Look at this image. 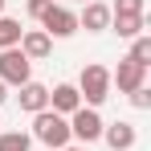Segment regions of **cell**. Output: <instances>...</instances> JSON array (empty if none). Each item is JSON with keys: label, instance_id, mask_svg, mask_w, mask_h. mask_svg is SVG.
<instances>
[{"label": "cell", "instance_id": "1", "mask_svg": "<svg viewBox=\"0 0 151 151\" xmlns=\"http://www.w3.org/2000/svg\"><path fill=\"white\" fill-rule=\"evenodd\" d=\"M29 139H33V143H45L49 151L70 147V119H61V114H53V110H41V114H33Z\"/></svg>", "mask_w": 151, "mask_h": 151}, {"label": "cell", "instance_id": "2", "mask_svg": "<svg viewBox=\"0 0 151 151\" xmlns=\"http://www.w3.org/2000/svg\"><path fill=\"white\" fill-rule=\"evenodd\" d=\"M78 94H82V106H90V110H98L102 102L110 98V70L98 65V61H90L82 78H78Z\"/></svg>", "mask_w": 151, "mask_h": 151}, {"label": "cell", "instance_id": "3", "mask_svg": "<svg viewBox=\"0 0 151 151\" xmlns=\"http://www.w3.org/2000/svg\"><path fill=\"white\" fill-rule=\"evenodd\" d=\"M0 82L4 86H25L33 82V61L21 49H0Z\"/></svg>", "mask_w": 151, "mask_h": 151}, {"label": "cell", "instance_id": "4", "mask_svg": "<svg viewBox=\"0 0 151 151\" xmlns=\"http://www.w3.org/2000/svg\"><path fill=\"white\" fill-rule=\"evenodd\" d=\"M102 114L98 110H90V106H78L74 114H70V139H78V143H98L102 139Z\"/></svg>", "mask_w": 151, "mask_h": 151}, {"label": "cell", "instance_id": "5", "mask_svg": "<svg viewBox=\"0 0 151 151\" xmlns=\"http://www.w3.org/2000/svg\"><path fill=\"white\" fill-rule=\"evenodd\" d=\"M41 33H49V37H74L78 33V12L61 8V4H49L41 12Z\"/></svg>", "mask_w": 151, "mask_h": 151}, {"label": "cell", "instance_id": "6", "mask_svg": "<svg viewBox=\"0 0 151 151\" xmlns=\"http://www.w3.org/2000/svg\"><path fill=\"white\" fill-rule=\"evenodd\" d=\"M110 86H119V94H131V90L147 86V70H143L139 61H131V57H123V61H119V70L110 74Z\"/></svg>", "mask_w": 151, "mask_h": 151}, {"label": "cell", "instance_id": "7", "mask_svg": "<svg viewBox=\"0 0 151 151\" xmlns=\"http://www.w3.org/2000/svg\"><path fill=\"white\" fill-rule=\"evenodd\" d=\"M78 106H82V94H78L74 82H61V86H53V90H49V110H53V114L70 119Z\"/></svg>", "mask_w": 151, "mask_h": 151}, {"label": "cell", "instance_id": "8", "mask_svg": "<svg viewBox=\"0 0 151 151\" xmlns=\"http://www.w3.org/2000/svg\"><path fill=\"white\" fill-rule=\"evenodd\" d=\"M102 139H106V147H110V151H131L135 143H139V131H135V123L119 119V123L102 127Z\"/></svg>", "mask_w": 151, "mask_h": 151}, {"label": "cell", "instance_id": "9", "mask_svg": "<svg viewBox=\"0 0 151 151\" xmlns=\"http://www.w3.org/2000/svg\"><path fill=\"white\" fill-rule=\"evenodd\" d=\"M17 49L25 53L29 61H41V57H49V53H53V37H49V33H41V29H25Z\"/></svg>", "mask_w": 151, "mask_h": 151}, {"label": "cell", "instance_id": "10", "mask_svg": "<svg viewBox=\"0 0 151 151\" xmlns=\"http://www.w3.org/2000/svg\"><path fill=\"white\" fill-rule=\"evenodd\" d=\"M78 29H86V33H106V29H110V4L86 0L82 17H78Z\"/></svg>", "mask_w": 151, "mask_h": 151}, {"label": "cell", "instance_id": "11", "mask_svg": "<svg viewBox=\"0 0 151 151\" xmlns=\"http://www.w3.org/2000/svg\"><path fill=\"white\" fill-rule=\"evenodd\" d=\"M17 90H21V94H17L21 110H29V114L49 110V86H41V82H25V86H17Z\"/></svg>", "mask_w": 151, "mask_h": 151}, {"label": "cell", "instance_id": "12", "mask_svg": "<svg viewBox=\"0 0 151 151\" xmlns=\"http://www.w3.org/2000/svg\"><path fill=\"white\" fill-rule=\"evenodd\" d=\"M143 25H147V17H123V12H110V29H114L123 41L143 37Z\"/></svg>", "mask_w": 151, "mask_h": 151}, {"label": "cell", "instance_id": "13", "mask_svg": "<svg viewBox=\"0 0 151 151\" xmlns=\"http://www.w3.org/2000/svg\"><path fill=\"white\" fill-rule=\"evenodd\" d=\"M21 21H12V17H0V49H17L21 45Z\"/></svg>", "mask_w": 151, "mask_h": 151}, {"label": "cell", "instance_id": "14", "mask_svg": "<svg viewBox=\"0 0 151 151\" xmlns=\"http://www.w3.org/2000/svg\"><path fill=\"white\" fill-rule=\"evenodd\" d=\"M29 147H33V139L25 131H4L0 135V151H29Z\"/></svg>", "mask_w": 151, "mask_h": 151}, {"label": "cell", "instance_id": "15", "mask_svg": "<svg viewBox=\"0 0 151 151\" xmlns=\"http://www.w3.org/2000/svg\"><path fill=\"white\" fill-rule=\"evenodd\" d=\"M127 57H131V61H139L143 70H147V65H151V37H147V33L131 41V53H127Z\"/></svg>", "mask_w": 151, "mask_h": 151}, {"label": "cell", "instance_id": "16", "mask_svg": "<svg viewBox=\"0 0 151 151\" xmlns=\"http://www.w3.org/2000/svg\"><path fill=\"white\" fill-rule=\"evenodd\" d=\"M110 12H123V17H143V0H114Z\"/></svg>", "mask_w": 151, "mask_h": 151}, {"label": "cell", "instance_id": "17", "mask_svg": "<svg viewBox=\"0 0 151 151\" xmlns=\"http://www.w3.org/2000/svg\"><path fill=\"white\" fill-rule=\"evenodd\" d=\"M127 98H131V106H135V110H151V90H147V86H139V90H131Z\"/></svg>", "mask_w": 151, "mask_h": 151}, {"label": "cell", "instance_id": "18", "mask_svg": "<svg viewBox=\"0 0 151 151\" xmlns=\"http://www.w3.org/2000/svg\"><path fill=\"white\" fill-rule=\"evenodd\" d=\"M49 4H53V0H29V17H37V21H41V12H45Z\"/></svg>", "mask_w": 151, "mask_h": 151}, {"label": "cell", "instance_id": "19", "mask_svg": "<svg viewBox=\"0 0 151 151\" xmlns=\"http://www.w3.org/2000/svg\"><path fill=\"white\" fill-rule=\"evenodd\" d=\"M4 98H8V86H4V82H0V102H4Z\"/></svg>", "mask_w": 151, "mask_h": 151}, {"label": "cell", "instance_id": "20", "mask_svg": "<svg viewBox=\"0 0 151 151\" xmlns=\"http://www.w3.org/2000/svg\"><path fill=\"white\" fill-rule=\"evenodd\" d=\"M0 17H4V0H0Z\"/></svg>", "mask_w": 151, "mask_h": 151}, {"label": "cell", "instance_id": "21", "mask_svg": "<svg viewBox=\"0 0 151 151\" xmlns=\"http://www.w3.org/2000/svg\"><path fill=\"white\" fill-rule=\"evenodd\" d=\"M61 151H78V147H61Z\"/></svg>", "mask_w": 151, "mask_h": 151}, {"label": "cell", "instance_id": "22", "mask_svg": "<svg viewBox=\"0 0 151 151\" xmlns=\"http://www.w3.org/2000/svg\"><path fill=\"white\" fill-rule=\"evenodd\" d=\"M82 4H86V0H82Z\"/></svg>", "mask_w": 151, "mask_h": 151}]
</instances>
